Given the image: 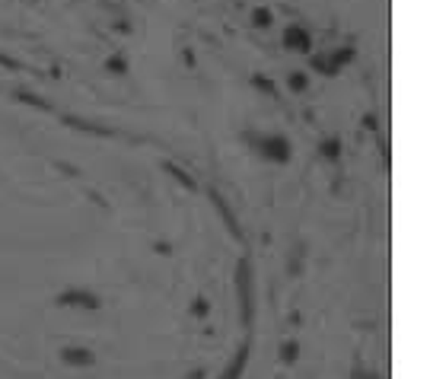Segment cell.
Instances as JSON below:
<instances>
[{"mask_svg": "<svg viewBox=\"0 0 430 379\" xmlns=\"http://www.w3.org/2000/svg\"><path fill=\"white\" fill-rule=\"evenodd\" d=\"M280 45L287 48V51H310L312 48V42H310V32L303 29L300 23H290V26H284V32H280Z\"/></svg>", "mask_w": 430, "mask_h": 379, "instance_id": "6da1fadb", "label": "cell"}, {"mask_svg": "<svg viewBox=\"0 0 430 379\" xmlns=\"http://www.w3.org/2000/svg\"><path fill=\"white\" fill-rule=\"evenodd\" d=\"M258 147L264 150V156L287 159V140H284V137H264V140H258Z\"/></svg>", "mask_w": 430, "mask_h": 379, "instance_id": "7a4b0ae2", "label": "cell"}, {"mask_svg": "<svg viewBox=\"0 0 430 379\" xmlns=\"http://www.w3.org/2000/svg\"><path fill=\"white\" fill-rule=\"evenodd\" d=\"M312 67L322 70L325 76H335V74H338V67H335V61H332V54H312Z\"/></svg>", "mask_w": 430, "mask_h": 379, "instance_id": "3957f363", "label": "cell"}, {"mask_svg": "<svg viewBox=\"0 0 430 379\" xmlns=\"http://www.w3.org/2000/svg\"><path fill=\"white\" fill-rule=\"evenodd\" d=\"M271 23H274V16H271V10H268V7H255V10H252V26H255V29H268Z\"/></svg>", "mask_w": 430, "mask_h": 379, "instance_id": "277c9868", "label": "cell"}, {"mask_svg": "<svg viewBox=\"0 0 430 379\" xmlns=\"http://www.w3.org/2000/svg\"><path fill=\"white\" fill-rule=\"evenodd\" d=\"M252 86H255V90H262V92H268V96H278V83H274V80H268L264 74H252Z\"/></svg>", "mask_w": 430, "mask_h": 379, "instance_id": "5b68a950", "label": "cell"}, {"mask_svg": "<svg viewBox=\"0 0 430 379\" xmlns=\"http://www.w3.org/2000/svg\"><path fill=\"white\" fill-rule=\"evenodd\" d=\"M354 58H357L354 48H335V51H332V61H335V67H338V70L344 67V64H351Z\"/></svg>", "mask_w": 430, "mask_h": 379, "instance_id": "8992f818", "label": "cell"}, {"mask_svg": "<svg viewBox=\"0 0 430 379\" xmlns=\"http://www.w3.org/2000/svg\"><path fill=\"white\" fill-rule=\"evenodd\" d=\"M287 83H290V90H294V92H306V86H310V76L303 74V70H294V74L287 76Z\"/></svg>", "mask_w": 430, "mask_h": 379, "instance_id": "52a82bcc", "label": "cell"}, {"mask_svg": "<svg viewBox=\"0 0 430 379\" xmlns=\"http://www.w3.org/2000/svg\"><path fill=\"white\" fill-rule=\"evenodd\" d=\"M106 70L109 74H128V61H125L121 54H112V58L106 61Z\"/></svg>", "mask_w": 430, "mask_h": 379, "instance_id": "ba28073f", "label": "cell"}, {"mask_svg": "<svg viewBox=\"0 0 430 379\" xmlns=\"http://www.w3.org/2000/svg\"><path fill=\"white\" fill-rule=\"evenodd\" d=\"M19 99H23V102H29V106H38V108H48V112H51V106H48V102H42L38 96H32V92H19Z\"/></svg>", "mask_w": 430, "mask_h": 379, "instance_id": "9c48e42d", "label": "cell"}, {"mask_svg": "<svg viewBox=\"0 0 430 379\" xmlns=\"http://www.w3.org/2000/svg\"><path fill=\"white\" fill-rule=\"evenodd\" d=\"M335 153H338V144H335V140L332 144H325V156H335Z\"/></svg>", "mask_w": 430, "mask_h": 379, "instance_id": "30bf717a", "label": "cell"}, {"mask_svg": "<svg viewBox=\"0 0 430 379\" xmlns=\"http://www.w3.org/2000/svg\"><path fill=\"white\" fill-rule=\"evenodd\" d=\"M0 64H7V67H19V64H16L13 58H3V54H0Z\"/></svg>", "mask_w": 430, "mask_h": 379, "instance_id": "8fae6325", "label": "cell"}]
</instances>
